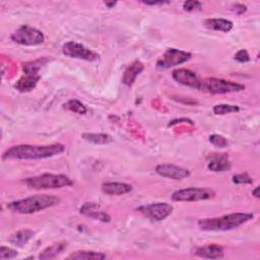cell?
Returning <instances> with one entry per match:
<instances>
[{
	"instance_id": "cell-1",
	"label": "cell",
	"mask_w": 260,
	"mask_h": 260,
	"mask_svg": "<svg viewBox=\"0 0 260 260\" xmlns=\"http://www.w3.org/2000/svg\"><path fill=\"white\" fill-rule=\"evenodd\" d=\"M65 146L61 143L47 145L17 144L7 148L3 154V159H43L49 158L64 152Z\"/></svg>"
},
{
	"instance_id": "cell-2",
	"label": "cell",
	"mask_w": 260,
	"mask_h": 260,
	"mask_svg": "<svg viewBox=\"0 0 260 260\" xmlns=\"http://www.w3.org/2000/svg\"><path fill=\"white\" fill-rule=\"evenodd\" d=\"M254 217L250 212H234L217 217H207L198 220L197 224L206 232H225L239 228Z\"/></svg>"
},
{
	"instance_id": "cell-3",
	"label": "cell",
	"mask_w": 260,
	"mask_h": 260,
	"mask_svg": "<svg viewBox=\"0 0 260 260\" xmlns=\"http://www.w3.org/2000/svg\"><path fill=\"white\" fill-rule=\"evenodd\" d=\"M60 202V198L49 194H36L27 198L11 201L7 208L19 214H31L49 207L55 206Z\"/></svg>"
},
{
	"instance_id": "cell-4",
	"label": "cell",
	"mask_w": 260,
	"mask_h": 260,
	"mask_svg": "<svg viewBox=\"0 0 260 260\" xmlns=\"http://www.w3.org/2000/svg\"><path fill=\"white\" fill-rule=\"evenodd\" d=\"M23 183L31 189H58L74 184L68 176L62 174H42L26 178Z\"/></svg>"
},
{
	"instance_id": "cell-5",
	"label": "cell",
	"mask_w": 260,
	"mask_h": 260,
	"mask_svg": "<svg viewBox=\"0 0 260 260\" xmlns=\"http://www.w3.org/2000/svg\"><path fill=\"white\" fill-rule=\"evenodd\" d=\"M47 59H39L32 62L24 63L22 66L23 75L15 82L14 87L20 92H27L34 89L41 78L39 71L47 63Z\"/></svg>"
},
{
	"instance_id": "cell-6",
	"label": "cell",
	"mask_w": 260,
	"mask_h": 260,
	"mask_svg": "<svg viewBox=\"0 0 260 260\" xmlns=\"http://www.w3.org/2000/svg\"><path fill=\"white\" fill-rule=\"evenodd\" d=\"M244 89H245L244 84L222 79V78L207 77L200 80V85L198 90L212 93V94H222V93H229V92H237Z\"/></svg>"
},
{
	"instance_id": "cell-7",
	"label": "cell",
	"mask_w": 260,
	"mask_h": 260,
	"mask_svg": "<svg viewBox=\"0 0 260 260\" xmlns=\"http://www.w3.org/2000/svg\"><path fill=\"white\" fill-rule=\"evenodd\" d=\"M11 41L18 45L22 46H38L44 43L45 36L44 34L30 25H21L17 29H15L11 36Z\"/></svg>"
},
{
	"instance_id": "cell-8",
	"label": "cell",
	"mask_w": 260,
	"mask_h": 260,
	"mask_svg": "<svg viewBox=\"0 0 260 260\" xmlns=\"http://www.w3.org/2000/svg\"><path fill=\"white\" fill-rule=\"evenodd\" d=\"M192 55L189 52L175 48H169L157 60L156 68L159 70H166L189 61Z\"/></svg>"
},
{
	"instance_id": "cell-9",
	"label": "cell",
	"mask_w": 260,
	"mask_h": 260,
	"mask_svg": "<svg viewBox=\"0 0 260 260\" xmlns=\"http://www.w3.org/2000/svg\"><path fill=\"white\" fill-rule=\"evenodd\" d=\"M215 192L209 188H186L175 191L172 194L174 201H200L213 198Z\"/></svg>"
},
{
	"instance_id": "cell-10",
	"label": "cell",
	"mask_w": 260,
	"mask_h": 260,
	"mask_svg": "<svg viewBox=\"0 0 260 260\" xmlns=\"http://www.w3.org/2000/svg\"><path fill=\"white\" fill-rule=\"evenodd\" d=\"M62 52L65 56H68L70 58L85 60V61H89V62L96 61L100 58L98 53L93 52L92 50L85 47L84 45L74 42V41L65 43L62 47Z\"/></svg>"
},
{
	"instance_id": "cell-11",
	"label": "cell",
	"mask_w": 260,
	"mask_h": 260,
	"mask_svg": "<svg viewBox=\"0 0 260 260\" xmlns=\"http://www.w3.org/2000/svg\"><path fill=\"white\" fill-rule=\"evenodd\" d=\"M137 210L142 213L144 216L148 217L149 219L160 221L166 219L174 210L173 205L167 202H156L141 205L137 208Z\"/></svg>"
},
{
	"instance_id": "cell-12",
	"label": "cell",
	"mask_w": 260,
	"mask_h": 260,
	"mask_svg": "<svg viewBox=\"0 0 260 260\" xmlns=\"http://www.w3.org/2000/svg\"><path fill=\"white\" fill-rule=\"evenodd\" d=\"M155 173L161 177L173 179V180H183L190 176V171L172 164H160L155 167Z\"/></svg>"
},
{
	"instance_id": "cell-13",
	"label": "cell",
	"mask_w": 260,
	"mask_h": 260,
	"mask_svg": "<svg viewBox=\"0 0 260 260\" xmlns=\"http://www.w3.org/2000/svg\"><path fill=\"white\" fill-rule=\"evenodd\" d=\"M172 76L178 83H181L189 87H193L195 89H199L201 78H199V76L190 69H186V68L175 69L172 73Z\"/></svg>"
},
{
	"instance_id": "cell-14",
	"label": "cell",
	"mask_w": 260,
	"mask_h": 260,
	"mask_svg": "<svg viewBox=\"0 0 260 260\" xmlns=\"http://www.w3.org/2000/svg\"><path fill=\"white\" fill-rule=\"evenodd\" d=\"M79 212L86 217L103 222H109L111 220V216L106 211H104L98 203L94 202L83 203L79 208Z\"/></svg>"
},
{
	"instance_id": "cell-15",
	"label": "cell",
	"mask_w": 260,
	"mask_h": 260,
	"mask_svg": "<svg viewBox=\"0 0 260 260\" xmlns=\"http://www.w3.org/2000/svg\"><path fill=\"white\" fill-rule=\"evenodd\" d=\"M231 160L226 153H212L208 157L207 168L211 172H226L231 169Z\"/></svg>"
},
{
	"instance_id": "cell-16",
	"label": "cell",
	"mask_w": 260,
	"mask_h": 260,
	"mask_svg": "<svg viewBox=\"0 0 260 260\" xmlns=\"http://www.w3.org/2000/svg\"><path fill=\"white\" fill-rule=\"evenodd\" d=\"M223 248L216 244H208L205 246H201L196 248L194 251L195 256L206 259H219L223 257Z\"/></svg>"
},
{
	"instance_id": "cell-17",
	"label": "cell",
	"mask_w": 260,
	"mask_h": 260,
	"mask_svg": "<svg viewBox=\"0 0 260 260\" xmlns=\"http://www.w3.org/2000/svg\"><path fill=\"white\" fill-rule=\"evenodd\" d=\"M143 69L144 65L140 61H134L125 69L122 76V82L127 86H131L134 83L136 77L143 71Z\"/></svg>"
},
{
	"instance_id": "cell-18",
	"label": "cell",
	"mask_w": 260,
	"mask_h": 260,
	"mask_svg": "<svg viewBox=\"0 0 260 260\" xmlns=\"http://www.w3.org/2000/svg\"><path fill=\"white\" fill-rule=\"evenodd\" d=\"M102 191L107 195H124L132 191V186L121 182H106L102 185Z\"/></svg>"
},
{
	"instance_id": "cell-19",
	"label": "cell",
	"mask_w": 260,
	"mask_h": 260,
	"mask_svg": "<svg viewBox=\"0 0 260 260\" xmlns=\"http://www.w3.org/2000/svg\"><path fill=\"white\" fill-rule=\"evenodd\" d=\"M204 25L212 30L229 32L233 29L234 24L231 20L224 18H208L204 20Z\"/></svg>"
},
{
	"instance_id": "cell-20",
	"label": "cell",
	"mask_w": 260,
	"mask_h": 260,
	"mask_svg": "<svg viewBox=\"0 0 260 260\" xmlns=\"http://www.w3.org/2000/svg\"><path fill=\"white\" fill-rule=\"evenodd\" d=\"M35 233L30 230H20L17 231L16 233L12 234L9 238H8V242L16 247H23L32 237H34Z\"/></svg>"
},
{
	"instance_id": "cell-21",
	"label": "cell",
	"mask_w": 260,
	"mask_h": 260,
	"mask_svg": "<svg viewBox=\"0 0 260 260\" xmlns=\"http://www.w3.org/2000/svg\"><path fill=\"white\" fill-rule=\"evenodd\" d=\"M67 247V243L66 242H58V243H54L53 245L47 247L46 249H44L40 255L39 258L40 259H53L55 257H57L59 254H61Z\"/></svg>"
},
{
	"instance_id": "cell-22",
	"label": "cell",
	"mask_w": 260,
	"mask_h": 260,
	"mask_svg": "<svg viewBox=\"0 0 260 260\" xmlns=\"http://www.w3.org/2000/svg\"><path fill=\"white\" fill-rule=\"evenodd\" d=\"M107 256L102 252L95 251H76L71 253L67 259L74 260H103Z\"/></svg>"
},
{
	"instance_id": "cell-23",
	"label": "cell",
	"mask_w": 260,
	"mask_h": 260,
	"mask_svg": "<svg viewBox=\"0 0 260 260\" xmlns=\"http://www.w3.org/2000/svg\"><path fill=\"white\" fill-rule=\"evenodd\" d=\"M81 136L84 140L98 145L108 144L113 141L112 136L106 133H83Z\"/></svg>"
},
{
	"instance_id": "cell-24",
	"label": "cell",
	"mask_w": 260,
	"mask_h": 260,
	"mask_svg": "<svg viewBox=\"0 0 260 260\" xmlns=\"http://www.w3.org/2000/svg\"><path fill=\"white\" fill-rule=\"evenodd\" d=\"M63 108L68 110V111H70V112L77 113L79 115H83L87 111L86 107L81 102H79L77 100H70V101H68L67 103H65L63 105Z\"/></svg>"
},
{
	"instance_id": "cell-25",
	"label": "cell",
	"mask_w": 260,
	"mask_h": 260,
	"mask_svg": "<svg viewBox=\"0 0 260 260\" xmlns=\"http://www.w3.org/2000/svg\"><path fill=\"white\" fill-rule=\"evenodd\" d=\"M240 108L236 105H230V104H218L213 107V113L215 115H226L231 113L239 112Z\"/></svg>"
},
{
	"instance_id": "cell-26",
	"label": "cell",
	"mask_w": 260,
	"mask_h": 260,
	"mask_svg": "<svg viewBox=\"0 0 260 260\" xmlns=\"http://www.w3.org/2000/svg\"><path fill=\"white\" fill-rule=\"evenodd\" d=\"M209 142L211 144H213L214 146L216 147H219V148H224L229 145V141L228 139L222 136V135H219V134H212L209 136Z\"/></svg>"
},
{
	"instance_id": "cell-27",
	"label": "cell",
	"mask_w": 260,
	"mask_h": 260,
	"mask_svg": "<svg viewBox=\"0 0 260 260\" xmlns=\"http://www.w3.org/2000/svg\"><path fill=\"white\" fill-rule=\"evenodd\" d=\"M17 256V251L6 247V246H1L0 248V259L5 260V259H13Z\"/></svg>"
},
{
	"instance_id": "cell-28",
	"label": "cell",
	"mask_w": 260,
	"mask_h": 260,
	"mask_svg": "<svg viewBox=\"0 0 260 260\" xmlns=\"http://www.w3.org/2000/svg\"><path fill=\"white\" fill-rule=\"evenodd\" d=\"M232 181L235 184H251L253 182L252 178L248 175V173H242L234 175L232 178Z\"/></svg>"
},
{
	"instance_id": "cell-29",
	"label": "cell",
	"mask_w": 260,
	"mask_h": 260,
	"mask_svg": "<svg viewBox=\"0 0 260 260\" xmlns=\"http://www.w3.org/2000/svg\"><path fill=\"white\" fill-rule=\"evenodd\" d=\"M201 8H202V3L199 1H196V0H189V1H185L183 3V9L187 12L199 10Z\"/></svg>"
},
{
	"instance_id": "cell-30",
	"label": "cell",
	"mask_w": 260,
	"mask_h": 260,
	"mask_svg": "<svg viewBox=\"0 0 260 260\" xmlns=\"http://www.w3.org/2000/svg\"><path fill=\"white\" fill-rule=\"evenodd\" d=\"M235 60H237L240 63H246L250 61V56L246 50L241 49L235 54Z\"/></svg>"
},
{
	"instance_id": "cell-31",
	"label": "cell",
	"mask_w": 260,
	"mask_h": 260,
	"mask_svg": "<svg viewBox=\"0 0 260 260\" xmlns=\"http://www.w3.org/2000/svg\"><path fill=\"white\" fill-rule=\"evenodd\" d=\"M233 10L237 13V14H242L247 10V6L241 3H236L233 5Z\"/></svg>"
},
{
	"instance_id": "cell-32",
	"label": "cell",
	"mask_w": 260,
	"mask_h": 260,
	"mask_svg": "<svg viewBox=\"0 0 260 260\" xmlns=\"http://www.w3.org/2000/svg\"><path fill=\"white\" fill-rule=\"evenodd\" d=\"M142 3L146 4V5H164V4H168L170 3V1H142Z\"/></svg>"
},
{
	"instance_id": "cell-33",
	"label": "cell",
	"mask_w": 260,
	"mask_h": 260,
	"mask_svg": "<svg viewBox=\"0 0 260 260\" xmlns=\"http://www.w3.org/2000/svg\"><path fill=\"white\" fill-rule=\"evenodd\" d=\"M252 195H254L255 197L259 198V186L255 187V189L252 191Z\"/></svg>"
},
{
	"instance_id": "cell-34",
	"label": "cell",
	"mask_w": 260,
	"mask_h": 260,
	"mask_svg": "<svg viewBox=\"0 0 260 260\" xmlns=\"http://www.w3.org/2000/svg\"><path fill=\"white\" fill-rule=\"evenodd\" d=\"M116 4H117V2H105V5H106V6H108L109 8L114 7Z\"/></svg>"
}]
</instances>
